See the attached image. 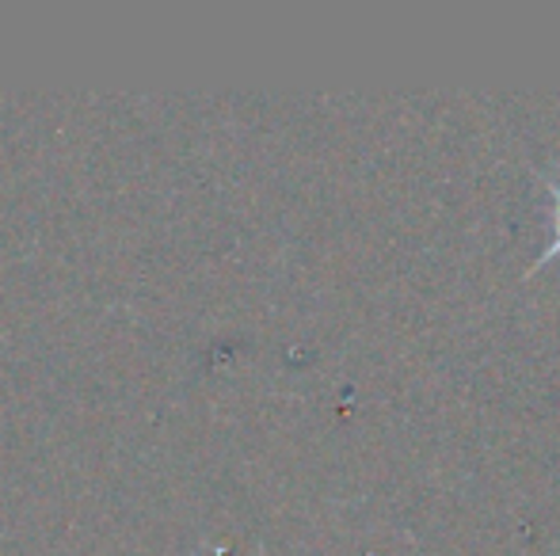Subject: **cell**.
<instances>
[{"label": "cell", "instance_id": "obj_1", "mask_svg": "<svg viewBox=\"0 0 560 556\" xmlns=\"http://www.w3.org/2000/svg\"><path fill=\"white\" fill-rule=\"evenodd\" d=\"M549 191H553V206H549V248H546V256L538 260V268H541V263L560 260V179H557V184H549Z\"/></svg>", "mask_w": 560, "mask_h": 556}]
</instances>
